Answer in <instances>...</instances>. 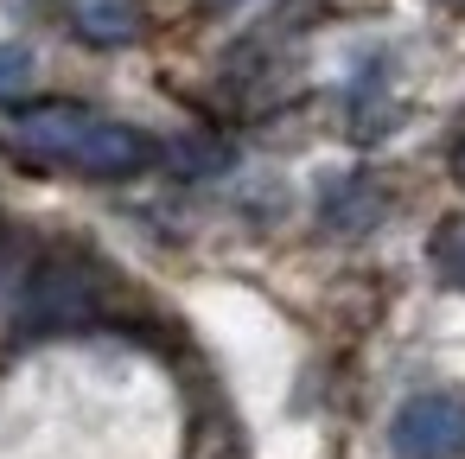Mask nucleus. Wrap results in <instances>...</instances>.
Masks as SVG:
<instances>
[{
	"mask_svg": "<svg viewBox=\"0 0 465 459\" xmlns=\"http://www.w3.org/2000/svg\"><path fill=\"white\" fill-rule=\"evenodd\" d=\"M20 90H33V52L26 45H0V103H14Z\"/></svg>",
	"mask_w": 465,
	"mask_h": 459,
	"instance_id": "39448f33",
	"label": "nucleus"
},
{
	"mask_svg": "<svg viewBox=\"0 0 465 459\" xmlns=\"http://www.w3.org/2000/svg\"><path fill=\"white\" fill-rule=\"evenodd\" d=\"M401 459H459L465 453V402L459 395H414L389 427Z\"/></svg>",
	"mask_w": 465,
	"mask_h": 459,
	"instance_id": "f03ea898",
	"label": "nucleus"
},
{
	"mask_svg": "<svg viewBox=\"0 0 465 459\" xmlns=\"http://www.w3.org/2000/svg\"><path fill=\"white\" fill-rule=\"evenodd\" d=\"M14 147L33 154V160H58V166H77L90 179H134L153 166V141L128 122H109V115H90V109H71V103H52V109H33L20 128H14Z\"/></svg>",
	"mask_w": 465,
	"mask_h": 459,
	"instance_id": "f257e3e1",
	"label": "nucleus"
},
{
	"mask_svg": "<svg viewBox=\"0 0 465 459\" xmlns=\"http://www.w3.org/2000/svg\"><path fill=\"white\" fill-rule=\"evenodd\" d=\"M198 7H211V14H223V7H242V0H198Z\"/></svg>",
	"mask_w": 465,
	"mask_h": 459,
	"instance_id": "0eeeda50",
	"label": "nucleus"
},
{
	"mask_svg": "<svg viewBox=\"0 0 465 459\" xmlns=\"http://www.w3.org/2000/svg\"><path fill=\"white\" fill-rule=\"evenodd\" d=\"M77 26L96 45H128L134 39V7L128 0H77Z\"/></svg>",
	"mask_w": 465,
	"mask_h": 459,
	"instance_id": "7ed1b4c3",
	"label": "nucleus"
},
{
	"mask_svg": "<svg viewBox=\"0 0 465 459\" xmlns=\"http://www.w3.org/2000/svg\"><path fill=\"white\" fill-rule=\"evenodd\" d=\"M433 268H440V281H452L465 294V217L433 230Z\"/></svg>",
	"mask_w": 465,
	"mask_h": 459,
	"instance_id": "20e7f679",
	"label": "nucleus"
},
{
	"mask_svg": "<svg viewBox=\"0 0 465 459\" xmlns=\"http://www.w3.org/2000/svg\"><path fill=\"white\" fill-rule=\"evenodd\" d=\"M452 173H459V179H465V141H459V147H452Z\"/></svg>",
	"mask_w": 465,
	"mask_h": 459,
	"instance_id": "423d86ee",
	"label": "nucleus"
}]
</instances>
